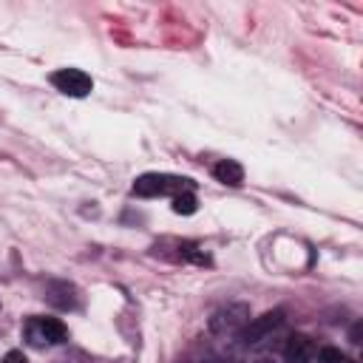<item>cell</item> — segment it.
<instances>
[{
	"label": "cell",
	"mask_w": 363,
	"mask_h": 363,
	"mask_svg": "<svg viewBox=\"0 0 363 363\" xmlns=\"http://www.w3.org/2000/svg\"><path fill=\"white\" fill-rule=\"evenodd\" d=\"M3 363H26V354H23L20 349H11V352H6Z\"/></svg>",
	"instance_id": "cell-10"
},
{
	"label": "cell",
	"mask_w": 363,
	"mask_h": 363,
	"mask_svg": "<svg viewBox=\"0 0 363 363\" xmlns=\"http://www.w3.org/2000/svg\"><path fill=\"white\" fill-rule=\"evenodd\" d=\"M190 190V179L182 176H170V173H145L133 182V193L142 199H153V196H176Z\"/></svg>",
	"instance_id": "cell-1"
},
{
	"label": "cell",
	"mask_w": 363,
	"mask_h": 363,
	"mask_svg": "<svg viewBox=\"0 0 363 363\" xmlns=\"http://www.w3.org/2000/svg\"><path fill=\"white\" fill-rule=\"evenodd\" d=\"M340 363H354V360H346V357H343V360H340Z\"/></svg>",
	"instance_id": "cell-12"
},
{
	"label": "cell",
	"mask_w": 363,
	"mask_h": 363,
	"mask_svg": "<svg viewBox=\"0 0 363 363\" xmlns=\"http://www.w3.org/2000/svg\"><path fill=\"white\" fill-rule=\"evenodd\" d=\"M213 176L230 187H238L244 182V167L235 162V159H221L216 167H213Z\"/></svg>",
	"instance_id": "cell-7"
},
{
	"label": "cell",
	"mask_w": 363,
	"mask_h": 363,
	"mask_svg": "<svg viewBox=\"0 0 363 363\" xmlns=\"http://www.w3.org/2000/svg\"><path fill=\"white\" fill-rule=\"evenodd\" d=\"M23 335H26V340H28L34 349H43V346L62 343L65 335H68V329H65L57 318H31V320H26Z\"/></svg>",
	"instance_id": "cell-2"
},
{
	"label": "cell",
	"mask_w": 363,
	"mask_h": 363,
	"mask_svg": "<svg viewBox=\"0 0 363 363\" xmlns=\"http://www.w3.org/2000/svg\"><path fill=\"white\" fill-rule=\"evenodd\" d=\"M196 207H199V201H196V196L190 190L173 196V213H179V216H193Z\"/></svg>",
	"instance_id": "cell-8"
},
{
	"label": "cell",
	"mask_w": 363,
	"mask_h": 363,
	"mask_svg": "<svg viewBox=\"0 0 363 363\" xmlns=\"http://www.w3.org/2000/svg\"><path fill=\"white\" fill-rule=\"evenodd\" d=\"M318 360H320V363H340V360H343V354H340L337 349H329V346H326V349H320V352H318Z\"/></svg>",
	"instance_id": "cell-9"
},
{
	"label": "cell",
	"mask_w": 363,
	"mask_h": 363,
	"mask_svg": "<svg viewBox=\"0 0 363 363\" xmlns=\"http://www.w3.org/2000/svg\"><path fill=\"white\" fill-rule=\"evenodd\" d=\"M51 85L65 96H88L94 88V79L79 68H60L51 74Z\"/></svg>",
	"instance_id": "cell-4"
},
{
	"label": "cell",
	"mask_w": 363,
	"mask_h": 363,
	"mask_svg": "<svg viewBox=\"0 0 363 363\" xmlns=\"http://www.w3.org/2000/svg\"><path fill=\"white\" fill-rule=\"evenodd\" d=\"M284 354H286V363H309L312 354H315V346L306 335H292Z\"/></svg>",
	"instance_id": "cell-6"
},
{
	"label": "cell",
	"mask_w": 363,
	"mask_h": 363,
	"mask_svg": "<svg viewBox=\"0 0 363 363\" xmlns=\"http://www.w3.org/2000/svg\"><path fill=\"white\" fill-rule=\"evenodd\" d=\"M247 320H250V309L244 303H230V306H221L218 312H213L210 332L213 335H235L247 326Z\"/></svg>",
	"instance_id": "cell-3"
},
{
	"label": "cell",
	"mask_w": 363,
	"mask_h": 363,
	"mask_svg": "<svg viewBox=\"0 0 363 363\" xmlns=\"http://www.w3.org/2000/svg\"><path fill=\"white\" fill-rule=\"evenodd\" d=\"M255 363H272V360H255Z\"/></svg>",
	"instance_id": "cell-11"
},
{
	"label": "cell",
	"mask_w": 363,
	"mask_h": 363,
	"mask_svg": "<svg viewBox=\"0 0 363 363\" xmlns=\"http://www.w3.org/2000/svg\"><path fill=\"white\" fill-rule=\"evenodd\" d=\"M284 323V312L281 309H272V312H264L261 318H252V320H247V326L241 329V340L247 343V346H255V343H261V340H267L278 326Z\"/></svg>",
	"instance_id": "cell-5"
}]
</instances>
